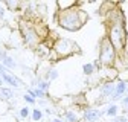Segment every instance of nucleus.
<instances>
[{"instance_id": "obj_1", "label": "nucleus", "mask_w": 128, "mask_h": 122, "mask_svg": "<svg viewBox=\"0 0 128 122\" xmlns=\"http://www.w3.org/2000/svg\"><path fill=\"white\" fill-rule=\"evenodd\" d=\"M107 38L111 43V46L114 48L116 52H122L125 49L126 32H125V24H124V15H120V12H116L114 17L110 20Z\"/></svg>"}, {"instance_id": "obj_2", "label": "nucleus", "mask_w": 128, "mask_h": 122, "mask_svg": "<svg viewBox=\"0 0 128 122\" xmlns=\"http://www.w3.org/2000/svg\"><path fill=\"white\" fill-rule=\"evenodd\" d=\"M86 20H87V14L82 12L81 9H75L72 6L66 11L60 12L58 23L61 28L67 29V30H78V29H81V26L84 24Z\"/></svg>"}, {"instance_id": "obj_3", "label": "nucleus", "mask_w": 128, "mask_h": 122, "mask_svg": "<svg viewBox=\"0 0 128 122\" xmlns=\"http://www.w3.org/2000/svg\"><path fill=\"white\" fill-rule=\"evenodd\" d=\"M99 48H101V54H99V61H101V64L102 66H113L114 64V60H116V50L114 48L111 46V43L108 41L107 37H104L101 40V44H99Z\"/></svg>"}, {"instance_id": "obj_4", "label": "nucleus", "mask_w": 128, "mask_h": 122, "mask_svg": "<svg viewBox=\"0 0 128 122\" xmlns=\"http://www.w3.org/2000/svg\"><path fill=\"white\" fill-rule=\"evenodd\" d=\"M75 43H72L70 40H58L56 43H55V46H54V49H55V52L61 56V58H66V56H69V55H72L73 54V50H75Z\"/></svg>"}, {"instance_id": "obj_5", "label": "nucleus", "mask_w": 128, "mask_h": 122, "mask_svg": "<svg viewBox=\"0 0 128 122\" xmlns=\"http://www.w3.org/2000/svg\"><path fill=\"white\" fill-rule=\"evenodd\" d=\"M22 35H23L24 44H28V46H35L38 43V34L34 28H29V26L22 28Z\"/></svg>"}, {"instance_id": "obj_6", "label": "nucleus", "mask_w": 128, "mask_h": 122, "mask_svg": "<svg viewBox=\"0 0 128 122\" xmlns=\"http://www.w3.org/2000/svg\"><path fill=\"white\" fill-rule=\"evenodd\" d=\"M0 78L3 80V82H8V84L12 86V87H20V86H22V81H20L18 78H15L14 75L8 73L6 70H5V72H0Z\"/></svg>"}, {"instance_id": "obj_7", "label": "nucleus", "mask_w": 128, "mask_h": 122, "mask_svg": "<svg viewBox=\"0 0 128 122\" xmlns=\"http://www.w3.org/2000/svg\"><path fill=\"white\" fill-rule=\"evenodd\" d=\"M114 93V84L113 82H105L104 86H101V95L104 98H111Z\"/></svg>"}, {"instance_id": "obj_8", "label": "nucleus", "mask_w": 128, "mask_h": 122, "mask_svg": "<svg viewBox=\"0 0 128 122\" xmlns=\"http://www.w3.org/2000/svg\"><path fill=\"white\" fill-rule=\"evenodd\" d=\"M126 92V81H119L118 86H114V93L111 96V99H118L120 95H124Z\"/></svg>"}, {"instance_id": "obj_9", "label": "nucleus", "mask_w": 128, "mask_h": 122, "mask_svg": "<svg viewBox=\"0 0 128 122\" xmlns=\"http://www.w3.org/2000/svg\"><path fill=\"white\" fill-rule=\"evenodd\" d=\"M102 116V113L99 112V110H86L84 112V118L87 119V120H90V122H93V120H98L99 118Z\"/></svg>"}, {"instance_id": "obj_10", "label": "nucleus", "mask_w": 128, "mask_h": 122, "mask_svg": "<svg viewBox=\"0 0 128 122\" xmlns=\"http://www.w3.org/2000/svg\"><path fill=\"white\" fill-rule=\"evenodd\" d=\"M0 64H2L5 69H6V67H8V69H14L15 66H17V63H15V61H14V60H12L8 54L5 55V58H3L2 61H0Z\"/></svg>"}, {"instance_id": "obj_11", "label": "nucleus", "mask_w": 128, "mask_h": 122, "mask_svg": "<svg viewBox=\"0 0 128 122\" xmlns=\"http://www.w3.org/2000/svg\"><path fill=\"white\" fill-rule=\"evenodd\" d=\"M0 98L2 99H9V98H14V93L11 90L5 88V87H0Z\"/></svg>"}, {"instance_id": "obj_12", "label": "nucleus", "mask_w": 128, "mask_h": 122, "mask_svg": "<svg viewBox=\"0 0 128 122\" xmlns=\"http://www.w3.org/2000/svg\"><path fill=\"white\" fill-rule=\"evenodd\" d=\"M56 78H58V70H55V69L49 70V72H47V75H46V81L47 82L52 81V80H56Z\"/></svg>"}, {"instance_id": "obj_13", "label": "nucleus", "mask_w": 128, "mask_h": 122, "mask_svg": "<svg viewBox=\"0 0 128 122\" xmlns=\"http://www.w3.org/2000/svg\"><path fill=\"white\" fill-rule=\"evenodd\" d=\"M94 69H96V67H94L93 64H90V63H87V64H84V66H82V70H84V73H86V75H92V73L94 72Z\"/></svg>"}, {"instance_id": "obj_14", "label": "nucleus", "mask_w": 128, "mask_h": 122, "mask_svg": "<svg viewBox=\"0 0 128 122\" xmlns=\"http://www.w3.org/2000/svg\"><path fill=\"white\" fill-rule=\"evenodd\" d=\"M41 118H43V113H41V110H38V108L32 110V119H34L35 122H38Z\"/></svg>"}, {"instance_id": "obj_15", "label": "nucleus", "mask_w": 128, "mask_h": 122, "mask_svg": "<svg viewBox=\"0 0 128 122\" xmlns=\"http://www.w3.org/2000/svg\"><path fill=\"white\" fill-rule=\"evenodd\" d=\"M105 113H107L108 116H116V114H118V105H110Z\"/></svg>"}, {"instance_id": "obj_16", "label": "nucleus", "mask_w": 128, "mask_h": 122, "mask_svg": "<svg viewBox=\"0 0 128 122\" xmlns=\"http://www.w3.org/2000/svg\"><path fill=\"white\" fill-rule=\"evenodd\" d=\"M37 88L46 93V90H49V82H47V81H40V82H38V86H37Z\"/></svg>"}, {"instance_id": "obj_17", "label": "nucleus", "mask_w": 128, "mask_h": 122, "mask_svg": "<svg viewBox=\"0 0 128 122\" xmlns=\"http://www.w3.org/2000/svg\"><path fill=\"white\" fill-rule=\"evenodd\" d=\"M66 118H67L69 122H78V118L73 112H66Z\"/></svg>"}, {"instance_id": "obj_18", "label": "nucleus", "mask_w": 128, "mask_h": 122, "mask_svg": "<svg viewBox=\"0 0 128 122\" xmlns=\"http://www.w3.org/2000/svg\"><path fill=\"white\" fill-rule=\"evenodd\" d=\"M29 116V108L28 107H23V108H20V118H28Z\"/></svg>"}, {"instance_id": "obj_19", "label": "nucleus", "mask_w": 128, "mask_h": 122, "mask_svg": "<svg viewBox=\"0 0 128 122\" xmlns=\"http://www.w3.org/2000/svg\"><path fill=\"white\" fill-rule=\"evenodd\" d=\"M6 6H9L11 9H18L20 8V3L18 2H6Z\"/></svg>"}, {"instance_id": "obj_20", "label": "nucleus", "mask_w": 128, "mask_h": 122, "mask_svg": "<svg viewBox=\"0 0 128 122\" xmlns=\"http://www.w3.org/2000/svg\"><path fill=\"white\" fill-rule=\"evenodd\" d=\"M34 95H35V98H44V96H46L44 92H41V90H38V88L34 90Z\"/></svg>"}, {"instance_id": "obj_21", "label": "nucleus", "mask_w": 128, "mask_h": 122, "mask_svg": "<svg viewBox=\"0 0 128 122\" xmlns=\"http://www.w3.org/2000/svg\"><path fill=\"white\" fill-rule=\"evenodd\" d=\"M24 101H26L28 104H35V99L32 98V96H29V95H24Z\"/></svg>"}, {"instance_id": "obj_22", "label": "nucleus", "mask_w": 128, "mask_h": 122, "mask_svg": "<svg viewBox=\"0 0 128 122\" xmlns=\"http://www.w3.org/2000/svg\"><path fill=\"white\" fill-rule=\"evenodd\" d=\"M113 122H126V119H125L124 116H119V118H114Z\"/></svg>"}, {"instance_id": "obj_23", "label": "nucleus", "mask_w": 128, "mask_h": 122, "mask_svg": "<svg viewBox=\"0 0 128 122\" xmlns=\"http://www.w3.org/2000/svg\"><path fill=\"white\" fill-rule=\"evenodd\" d=\"M5 17V9H3V6L0 5V18H3Z\"/></svg>"}, {"instance_id": "obj_24", "label": "nucleus", "mask_w": 128, "mask_h": 122, "mask_svg": "<svg viewBox=\"0 0 128 122\" xmlns=\"http://www.w3.org/2000/svg\"><path fill=\"white\" fill-rule=\"evenodd\" d=\"M122 105L128 108V98H124V99H122Z\"/></svg>"}, {"instance_id": "obj_25", "label": "nucleus", "mask_w": 128, "mask_h": 122, "mask_svg": "<svg viewBox=\"0 0 128 122\" xmlns=\"http://www.w3.org/2000/svg\"><path fill=\"white\" fill-rule=\"evenodd\" d=\"M52 122H64V120H62V119H61V118H55V119H54V120H52Z\"/></svg>"}, {"instance_id": "obj_26", "label": "nucleus", "mask_w": 128, "mask_h": 122, "mask_svg": "<svg viewBox=\"0 0 128 122\" xmlns=\"http://www.w3.org/2000/svg\"><path fill=\"white\" fill-rule=\"evenodd\" d=\"M3 84H5V82H3V80L0 78V87H3Z\"/></svg>"}, {"instance_id": "obj_27", "label": "nucleus", "mask_w": 128, "mask_h": 122, "mask_svg": "<svg viewBox=\"0 0 128 122\" xmlns=\"http://www.w3.org/2000/svg\"><path fill=\"white\" fill-rule=\"evenodd\" d=\"M126 93H128V87H126Z\"/></svg>"}]
</instances>
